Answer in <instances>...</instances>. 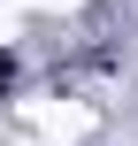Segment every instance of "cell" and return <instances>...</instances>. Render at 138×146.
Returning a JSON list of instances; mask_svg holds the SVG:
<instances>
[{
  "instance_id": "obj_1",
  "label": "cell",
  "mask_w": 138,
  "mask_h": 146,
  "mask_svg": "<svg viewBox=\"0 0 138 146\" xmlns=\"http://www.w3.org/2000/svg\"><path fill=\"white\" fill-rule=\"evenodd\" d=\"M15 92V54H0V100Z\"/></svg>"
}]
</instances>
